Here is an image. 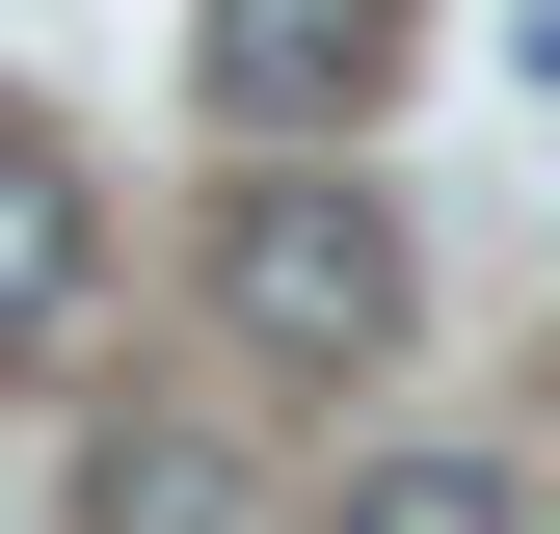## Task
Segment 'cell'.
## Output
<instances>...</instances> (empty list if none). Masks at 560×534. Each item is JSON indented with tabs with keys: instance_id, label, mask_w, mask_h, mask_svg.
Returning a JSON list of instances; mask_svg holds the SVG:
<instances>
[{
	"instance_id": "4",
	"label": "cell",
	"mask_w": 560,
	"mask_h": 534,
	"mask_svg": "<svg viewBox=\"0 0 560 534\" xmlns=\"http://www.w3.org/2000/svg\"><path fill=\"white\" fill-rule=\"evenodd\" d=\"M81 534H241V454H214V428H107Z\"/></svg>"
},
{
	"instance_id": "2",
	"label": "cell",
	"mask_w": 560,
	"mask_h": 534,
	"mask_svg": "<svg viewBox=\"0 0 560 534\" xmlns=\"http://www.w3.org/2000/svg\"><path fill=\"white\" fill-rule=\"evenodd\" d=\"M374 54H400V0H214V107L241 134H347Z\"/></svg>"
},
{
	"instance_id": "3",
	"label": "cell",
	"mask_w": 560,
	"mask_h": 534,
	"mask_svg": "<svg viewBox=\"0 0 560 534\" xmlns=\"http://www.w3.org/2000/svg\"><path fill=\"white\" fill-rule=\"evenodd\" d=\"M54 321H81V161L0 134V348H54Z\"/></svg>"
},
{
	"instance_id": "5",
	"label": "cell",
	"mask_w": 560,
	"mask_h": 534,
	"mask_svg": "<svg viewBox=\"0 0 560 534\" xmlns=\"http://www.w3.org/2000/svg\"><path fill=\"white\" fill-rule=\"evenodd\" d=\"M347 534H534V508H508V454H374Z\"/></svg>"
},
{
	"instance_id": "1",
	"label": "cell",
	"mask_w": 560,
	"mask_h": 534,
	"mask_svg": "<svg viewBox=\"0 0 560 534\" xmlns=\"http://www.w3.org/2000/svg\"><path fill=\"white\" fill-rule=\"evenodd\" d=\"M214 294H241V348L374 374L400 321H428V267H400V214H374V187H241V214H214Z\"/></svg>"
}]
</instances>
